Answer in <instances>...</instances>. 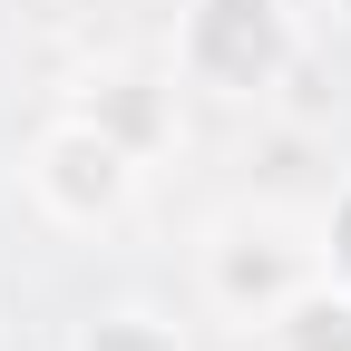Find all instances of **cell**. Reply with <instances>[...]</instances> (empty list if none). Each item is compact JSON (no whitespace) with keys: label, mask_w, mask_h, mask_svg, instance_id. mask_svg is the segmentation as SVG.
Returning a JSON list of instances; mask_svg holds the SVG:
<instances>
[{"label":"cell","mask_w":351,"mask_h":351,"mask_svg":"<svg viewBox=\"0 0 351 351\" xmlns=\"http://www.w3.org/2000/svg\"><path fill=\"white\" fill-rule=\"evenodd\" d=\"M302 59V29L283 0H186V29H176V69L215 98H263L283 69Z\"/></svg>","instance_id":"1"},{"label":"cell","mask_w":351,"mask_h":351,"mask_svg":"<svg viewBox=\"0 0 351 351\" xmlns=\"http://www.w3.org/2000/svg\"><path fill=\"white\" fill-rule=\"evenodd\" d=\"M29 186L49 215H69V225H98V215H117L127 195H137V147L108 137L98 117H59L49 137H39V166Z\"/></svg>","instance_id":"2"},{"label":"cell","mask_w":351,"mask_h":351,"mask_svg":"<svg viewBox=\"0 0 351 351\" xmlns=\"http://www.w3.org/2000/svg\"><path fill=\"white\" fill-rule=\"evenodd\" d=\"M263 351H351V283L313 274L293 302H274L263 313Z\"/></svg>","instance_id":"3"},{"label":"cell","mask_w":351,"mask_h":351,"mask_svg":"<svg viewBox=\"0 0 351 351\" xmlns=\"http://www.w3.org/2000/svg\"><path fill=\"white\" fill-rule=\"evenodd\" d=\"M78 351H186V341H176L156 313H98L78 332Z\"/></svg>","instance_id":"4"},{"label":"cell","mask_w":351,"mask_h":351,"mask_svg":"<svg viewBox=\"0 0 351 351\" xmlns=\"http://www.w3.org/2000/svg\"><path fill=\"white\" fill-rule=\"evenodd\" d=\"M322 263H332V274H341V283H351V195L332 205V244H322Z\"/></svg>","instance_id":"5"},{"label":"cell","mask_w":351,"mask_h":351,"mask_svg":"<svg viewBox=\"0 0 351 351\" xmlns=\"http://www.w3.org/2000/svg\"><path fill=\"white\" fill-rule=\"evenodd\" d=\"M332 10H341V20H351V0H332Z\"/></svg>","instance_id":"6"}]
</instances>
